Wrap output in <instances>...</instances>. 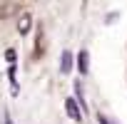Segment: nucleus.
I'll return each instance as SVG.
<instances>
[{
    "label": "nucleus",
    "instance_id": "f257e3e1",
    "mask_svg": "<svg viewBox=\"0 0 127 124\" xmlns=\"http://www.w3.org/2000/svg\"><path fill=\"white\" fill-rule=\"evenodd\" d=\"M77 67H80V75H87V72H90V55H87V50H80V55H77Z\"/></svg>",
    "mask_w": 127,
    "mask_h": 124
},
{
    "label": "nucleus",
    "instance_id": "f03ea898",
    "mask_svg": "<svg viewBox=\"0 0 127 124\" xmlns=\"http://www.w3.org/2000/svg\"><path fill=\"white\" fill-rule=\"evenodd\" d=\"M65 107H67L70 119H75V122H80V119H82V112L77 109V102H75V99H67V104H65Z\"/></svg>",
    "mask_w": 127,
    "mask_h": 124
},
{
    "label": "nucleus",
    "instance_id": "7ed1b4c3",
    "mask_svg": "<svg viewBox=\"0 0 127 124\" xmlns=\"http://www.w3.org/2000/svg\"><path fill=\"white\" fill-rule=\"evenodd\" d=\"M70 70H72V55L65 50L62 57H60V72H70Z\"/></svg>",
    "mask_w": 127,
    "mask_h": 124
},
{
    "label": "nucleus",
    "instance_id": "20e7f679",
    "mask_svg": "<svg viewBox=\"0 0 127 124\" xmlns=\"http://www.w3.org/2000/svg\"><path fill=\"white\" fill-rule=\"evenodd\" d=\"M18 27H20V35L30 32V15H23V18H20V22H18Z\"/></svg>",
    "mask_w": 127,
    "mask_h": 124
},
{
    "label": "nucleus",
    "instance_id": "39448f33",
    "mask_svg": "<svg viewBox=\"0 0 127 124\" xmlns=\"http://www.w3.org/2000/svg\"><path fill=\"white\" fill-rule=\"evenodd\" d=\"M97 119H100V124H115V122H112V119H110V117H105V114H100V117H97Z\"/></svg>",
    "mask_w": 127,
    "mask_h": 124
},
{
    "label": "nucleus",
    "instance_id": "423d86ee",
    "mask_svg": "<svg viewBox=\"0 0 127 124\" xmlns=\"http://www.w3.org/2000/svg\"><path fill=\"white\" fill-rule=\"evenodd\" d=\"M5 124H13V119H10V114H5Z\"/></svg>",
    "mask_w": 127,
    "mask_h": 124
}]
</instances>
